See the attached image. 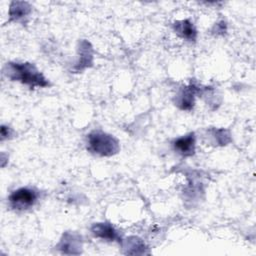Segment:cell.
<instances>
[{"mask_svg": "<svg viewBox=\"0 0 256 256\" xmlns=\"http://www.w3.org/2000/svg\"><path fill=\"white\" fill-rule=\"evenodd\" d=\"M4 74L10 80L19 81L30 88L49 86V81L32 63L9 62L4 67Z\"/></svg>", "mask_w": 256, "mask_h": 256, "instance_id": "cell-1", "label": "cell"}, {"mask_svg": "<svg viewBox=\"0 0 256 256\" xmlns=\"http://www.w3.org/2000/svg\"><path fill=\"white\" fill-rule=\"evenodd\" d=\"M87 149L100 156H112L119 152L120 145L114 136L95 130L88 135Z\"/></svg>", "mask_w": 256, "mask_h": 256, "instance_id": "cell-2", "label": "cell"}, {"mask_svg": "<svg viewBox=\"0 0 256 256\" xmlns=\"http://www.w3.org/2000/svg\"><path fill=\"white\" fill-rule=\"evenodd\" d=\"M38 199V193L28 187H21L9 195L10 206L17 210H26L31 208Z\"/></svg>", "mask_w": 256, "mask_h": 256, "instance_id": "cell-3", "label": "cell"}, {"mask_svg": "<svg viewBox=\"0 0 256 256\" xmlns=\"http://www.w3.org/2000/svg\"><path fill=\"white\" fill-rule=\"evenodd\" d=\"M204 88H200V86L196 85L194 82L191 81V83L182 88L178 94L176 95L175 104L181 109V110H191L194 106V97L196 94L202 93Z\"/></svg>", "mask_w": 256, "mask_h": 256, "instance_id": "cell-4", "label": "cell"}, {"mask_svg": "<svg viewBox=\"0 0 256 256\" xmlns=\"http://www.w3.org/2000/svg\"><path fill=\"white\" fill-rule=\"evenodd\" d=\"M56 248L63 254H80L82 248V238L75 232H65Z\"/></svg>", "mask_w": 256, "mask_h": 256, "instance_id": "cell-5", "label": "cell"}, {"mask_svg": "<svg viewBox=\"0 0 256 256\" xmlns=\"http://www.w3.org/2000/svg\"><path fill=\"white\" fill-rule=\"evenodd\" d=\"M195 143H196L195 134L191 132L175 139L173 142V147H174V150L180 155L184 157H189L194 155L195 153Z\"/></svg>", "mask_w": 256, "mask_h": 256, "instance_id": "cell-6", "label": "cell"}, {"mask_svg": "<svg viewBox=\"0 0 256 256\" xmlns=\"http://www.w3.org/2000/svg\"><path fill=\"white\" fill-rule=\"evenodd\" d=\"M91 232L94 237L101 238L107 241H120L121 238L118 231L110 223H94L91 226Z\"/></svg>", "mask_w": 256, "mask_h": 256, "instance_id": "cell-7", "label": "cell"}, {"mask_svg": "<svg viewBox=\"0 0 256 256\" xmlns=\"http://www.w3.org/2000/svg\"><path fill=\"white\" fill-rule=\"evenodd\" d=\"M79 60L74 66V70L77 72L90 67L93 63V49L91 44L87 40H81L79 43Z\"/></svg>", "mask_w": 256, "mask_h": 256, "instance_id": "cell-8", "label": "cell"}, {"mask_svg": "<svg viewBox=\"0 0 256 256\" xmlns=\"http://www.w3.org/2000/svg\"><path fill=\"white\" fill-rule=\"evenodd\" d=\"M173 29L178 36L187 41H195L197 38V30L194 24L188 19L174 22Z\"/></svg>", "mask_w": 256, "mask_h": 256, "instance_id": "cell-9", "label": "cell"}, {"mask_svg": "<svg viewBox=\"0 0 256 256\" xmlns=\"http://www.w3.org/2000/svg\"><path fill=\"white\" fill-rule=\"evenodd\" d=\"M31 12V6L28 2L14 1L10 5L9 16L11 21H19L27 17Z\"/></svg>", "mask_w": 256, "mask_h": 256, "instance_id": "cell-10", "label": "cell"}, {"mask_svg": "<svg viewBox=\"0 0 256 256\" xmlns=\"http://www.w3.org/2000/svg\"><path fill=\"white\" fill-rule=\"evenodd\" d=\"M123 248L126 250V254H146V245L142 239L131 236L123 242Z\"/></svg>", "mask_w": 256, "mask_h": 256, "instance_id": "cell-11", "label": "cell"}, {"mask_svg": "<svg viewBox=\"0 0 256 256\" xmlns=\"http://www.w3.org/2000/svg\"><path fill=\"white\" fill-rule=\"evenodd\" d=\"M212 136H214L216 143L220 145H226L231 141L230 134L225 129H214L212 131Z\"/></svg>", "mask_w": 256, "mask_h": 256, "instance_id": "cell-12", "label": "cell"}, {"mask_svg": "<svg viewBox=\"0 0 256 256\" xmlns=\"http://www.w3.org/2000/svg\"><path fill=\"white\" fill-rule=\"evenodd\" d=\"M11 135V129L5 125L1 126V139L4 140L5 138H8Z\"/></svg>", "mask_w": 256, "mask_h": 256, "instance_id": "cell-13", "label": "cell"}]
</instances>
